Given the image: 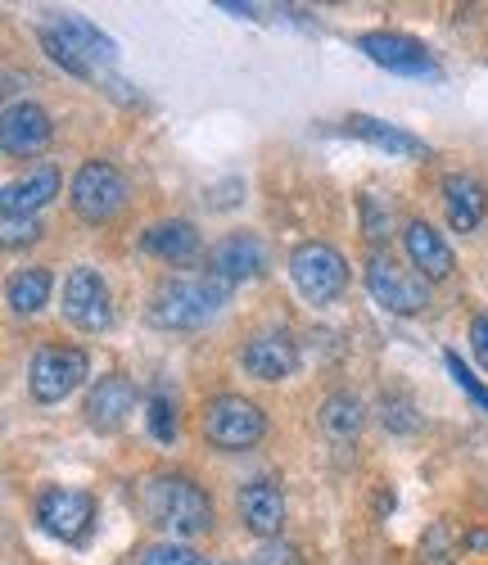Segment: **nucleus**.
<instances>
[{"label":"nucleus","instance_id":"nucleus-1","mask_svg":"<svg viewBox=\"0 0 488 565\" xmlns=\"http://www.w3.org/2000/svg\"><path fill=\"white\" fill-rule=\"evenodd\" d=\"M231 299V286L209 271L200 276H168L150 295V321L159 331H200Z\"/></svg>","mask_w":488,"mask_h":565},{"label":"nucleus","instance_id":"nucleus-2","mask_svg":"<svg viewBox=\"0 0 488 565\" xmlns=\"http://www.w3.org/2000/svg\"><path fill=\"white\" fill-rule=\"evenodd\" d=\"M145 515L172 539H200L213 530V502L190 476H159L145 484Z\"/></svg>","mask_w":488,"mask_h":565},{"label":"nucleus","instance_id":"nucleus-3","mask_svg":"<svg viewBox=\"0 0 488 565\" xmlns=\"http://www.w3.org/2000/svg\"><path fill=\"white\" fill-rule=\"evenodd\" d=\"M41 45H45V55H51L73 77H95V73H100V64H109L114 51H118L114 36H105L100 28H95L91 19H82V14L45 19L41 23Z\"/></svg>","mask_w":488,"mask_h":565},{"label":"nucleus","instance_id":"nucleus-4","mask_svg":"<svg viewBox=\"0 0 488 565\" xmlns=\"http://www.w3.org/2000/svg\"><path fill=\"white\" fill-rule=\"evenodd\" d=\"M127 195H131V191H127V177H123V168L109 163V159L82 163L77 177H73V185H68L73 213H77L82 222H91V226L114 222V217L127 209Z\"/></svg>","mask_w":488,"mask_h":565},{"label":"nucleus","instance_id":"nucleus-5","mask_svg":"<svg viewBox=\"0 0 488 565\" xmlns=\"http://www.w3.org/2000/svg\"><path fill=\"white\" fill-rule=\"evenodd\" d=\"M267 435V416L244 394H218L204 403V439L218 452H244Z\"/></svg>","mask_w":488,"mask_h":565},{"label":"nucleus","instance_id":"nucleus-6","mask_svg":"<svg viewBox=\"0 0 488 565\" xmlns=\"http://www.w3.org/2000/svg\"><path fill=\"white\" fill-rule=\"evenodd\" d=\"M289 280H295L308 303H335L349 290V263L326 241H304L289 254Z\"/></svg>","mask_w":488,"mask_h":565},{"label":"nucleus","instance_id":"nucleus-7","mask_svg":"<svg viewBox=\"0 0 488 565\" xmlns=\"http://www.w3.org/2000/svg\"><path fill=\"white\" fill-rule=\"evenodd\" d=\"M91 375V358L77 344H45L32 353L28 366V390L36 403H64Z\"/></svg>","mask_w":488,"mask_h":565},{"label":"nucleus","instance_id":"nucleus-8","mask_svg":"<svg viewBox=\"0 0 488 565\" xmlns=\"http://www.w3.org/2000/svg\"><path fill=\"white\" fill-rule=\"evenodd\" d=\"M367 290L375 295V303L394 317H416L429 308V280L403 263H394L389 254H371L367 263Z\"/></svg>","mask_w":488,"mask_h":565},{"label":"nucleus","instance_id":"nucleus-9","mask_svg":"<svg viewBox=\"0 0 488 565\" xmlns=\"http://www.w3.org/2000/svg\"><path fill=\"white\" fill-rule=\"evenodd\" d=\"M64 317L86 335H100L114 326V295L109 280L95 267H73L64 280Z\"/></svg>","mask_w":488,"mask_h":565},{"label":"nucleus","instance_id":"nucleus-10","mask_svg":"<svg viewBox=\"0 0 488 565\" xmlns=\"http://www.w3.org/2000/svg\"><path fill=\"white\" fill-rule=\"evenodd\" d=\"M36 525L60 543H86L95 525V498L82 489H64V484L45 489L36 498Z\"/></svg>","mask_w":488,"mask_h":565},{"label":"nucleus","instance_id":"nucleus-11","mask_svg":"<svg viewBox=\"0 0 488 565\" xmlns=\"http://www.w3.org/2000/svg\"><path fill=\"white\" fill-rule=\"evenodd\" d=\"M358 51L371 60V64H380V68H389V73H403V77H438V64H434V55L425 51V41L421 36H407V32H362L358 36Z\"/></svg>","mask_w":488,"mask_h":565},{"label":"nucleus","instance_id":"nucleus-12","mask_svg":"<svg viewBox=\"0 0 488 565\" xmlns=\"http://www.w3.org/2000/svg\"><path fill=\"white\" fill-rule=\"evenodd\" d=\"M209 276L226 280V286H244V280H258L267 271V245L258 241L254 231H231L209 249Z\"/></svg>","mask_w":488,"mask_h":565},{"label":"nucleus","instance_id":"nucleus-13","mask_svg":"<svg viewBox=\"0 0 488 565\" xmlns=\"http://www.w3.org/2000/svg\"><path fill=\"white\" fill-rule=\"evenodd\" d=\"M136 398H140V390H136L131 375H123V371L100 375V381H95V390L86 394V407H82V412H86V426L100 430V435L123 430L127 416L136 412Z\"/></svg>","mask_w":488,"mask_h":565},{"label":"nucleus","instance_id":"nucleus-14","mask_svg":"<svg viewBox=\"0 0 488 565\" xmlns=\"http://www.w3.org/2000/svg\"><path fill=\"white\" fill-rule=\"evenodd\" d=\"M51 136H55L51 114H45L41 105H32V100H19V105L6 109V122H0V150H6L10 159H32V154H41L45 146H51Z\"/></svg>","mask_w":488,"mask_h":565},{"label":"nucleus","instance_id":"nucleus-15","mask_svg":"<svg viewBox=\"0 0 488 565\" xmlns=\"http://www.w3.org/2000/svg\"><path fill=\"white\" fill-rule=\"evenodd\" d=\"M240 366L250 371L254 381H285V375L299 371V344L289 340V331H258L244 340Z\"/></svg>","mask_w":488,"mask_h":565},{"label":"nucleus","instance_id":"nucleus-16","mask_svg":"<svg viewBox=\"0 0 488 565\" xmlns=\"http://www.w3.org/2000/svg\"><path fill=\"white\" fill-rule=\"evenodd\" d=\"M235 507H240V521H244V530H250V534L280 539V530H285V489L272 476H258V480L244 484Z\"/></svg>","mask_w":488,"mask_h":565},{"label":"nucleus","instance_id":"nucleus-17","mask_svg":"<svg viewBox=\"0 0 488 565\" xmlns=\"http://www.w3.org/2000/svg\"><path fill=\"white\" fill-rule=\"evenodd\" d=\"M140 249H145V254H155L159 263L181 267V263H190V258H200L204 241H200V231H194V222L172 217V222H155V226H145Z\"/></svg>","mask_w":488,"mask_h":565},{"label":"nucleus","instance_id":"nucleus-18","mask_svg":"<svg viewBox=\"0 0 488 565\" xmlns=\"http://www.w3.org/2000/svg\"><path fill=\"white\" fill-rule=\"evenodd\" d=\"M403 245H407L412 267H416L425 280H448V276H453V267H457L453 245H448L444 235H438L429 222H407V231H403Z\"/></svg>","mask_w":488,"mask_h":565},{"label":"nucleus","instance_id":"nucleus-19","mask_svg":"<svg viewBox=\"0 0 488 565\" xmlns=\"http://www.w3.org/2000/svg\"><path fill=\"white\" fill-rule=\"evenodd\" d=\"M55 195H60V168H55V163H41V168H32L23 181H10V185H6V195H0V209L14 213V217H36Z\"/></svg>","mask_w":488,"mask_h":565},{"label":"nucleus","instance_id":"nucleus-20","mask_svg":"<svg viewBox=\"0 0 488 565\" xmlns=\"http://www.w3.org/2000/svg\"><path fill=\"white\" fill-rule=\"evenodd\" d=\"M444 209L453 231H475L488 213V185L475 172H453L444 177Z\"/></svg>","mask_w":488,"mask_h":565},{"label":"nucleus","instance_id":"nucleus-21","mask_svg":"<svg viewBox=\"0 0 488 565\" xmlns=\"http://www.w3.org/2000/svg\"><path fill=\"white\" fill-rule=\"evenodd\" d=\"M349 131L362 136L367 146L394 154V159H425V154H429V146H425L421 136H412V131H403V127H394V122H380V118H371V114H353V118H349Z\"/></svg>","mask_w":488,"mask_h":565},{"label":"nucleus","instance_id":"nucleus-22","mask_svg":"<svg viewBox=\"0 0 488 565\" xmlns=\"http://www.w3.org/2000/svg\"><path fill=\"white\" fill-rule=\"evenodd\" d=\"M51 290H55V276L45 271V267H23L10 276V286H6V299L19 317H36L45 303H51Z\"/></svg>","mask_w":488,"mask_h":565},{"label":"nucleus","instance_id":"nucleus-23","mask_svg":"<svg viewBox=\"0 0 488 565\" xmlns=\"http://www.w3.org/2000/svg\"><path fill=\"white\" fill-rule=\"evenodd\" d=\"M317 420H321V430H326L335 444H353L358 430H362V403H358L349 390H335V394L321 403Z\"/></svg>","mask_w":488,"mask_h":565},{"label":"nucleus","instance_id":"nucleus-24","mask_svg":"<svg viewBox=\"0 0 488 565\" xmlns=\"http://www.w3.org/2000/svg\"><path fill=\"white\" fill-rule=\"evenodd\" d=\"M145 420H150V435L159 444H172L177 439V403L163 390H155L150 403H145Z\"/></svg>","mask_w":488,"mask_h":565},{"label":"nucleus","instance_id":"nucleus-25","mask_svg":"<svg viewBox=\"0 0 488 565\" xmlns=\"http://www.w3.org/2000/svg\"><path fill=\"white\" fill-rule=\"evenodd\" d=\"M140 565H209V561L185 543H155L140 552Z\"/></svg>","mask_w":488,"mask_h":565},{"label":"nucleus","instance_id":"nucleus-26","mask_svg":"<svg viewBox=\"0 0 488 565\" xmlns=\"http://www.w3.org/2000/svg\"><path fill=\"white\" fill-rule=\"evenodd\" d=\"M444 362H448V375H453V381L462 385V394H466V398H470V403H475V407L488 416V390L479 385V375H475V371H470V366H466L457 353H444Z\"/></svg>","mask_w":488,"mask_h":565},{"label":"nucleus","instance_id":"nucleus-27","mask_svg":"<svg viewBox=\"0 0 488 565\" xmlns=\"http://www.w3.org/2000/svg\"><path fill=\"white\" fill-rule=\"evenodd\" d=\"M41 235V217H14V213H6V222H0V245L6 249H23V245H32Z\"/></svg>","mask_w":488,"mask_h":565},{"label":"nucleus","instance_id":"nucleus-28","mask_svg":"<svg viewBox=\"0 0 488 565\" xmlns=\"http://www.w3.org/2000/svg\"><path fill=\"white\" fill-rule=\"evenodd\" d=\"M384 426H389V430H399V435H412V430L421 426V416H416L412 398H403V394L389 398V394H384Z\"/></svg>","mask_w":488,"mask_h":565},{"label":"nucleus","instance_id":"nucleus-29","mask_svg":"<svg viewBox=\"0 0 488 565\" xmlns=\"http://www.w3.org/2000/svg\"><path fill=\"white\" fill-rule=\"evenodd\" d=\"M362 222H367V241H389V226H394V213H389V209H380V200L367 191L362 195Z\"/></svg>","mask_w":488,"mask_h":565},{"label":"nucleus","instance_id":"nucleus-30","mask_svg":"<svg viewBox=\"0 0 488 565\" xmlns=\"http://www.w3.org/2000/svg\"><path fill=\"white\" fill-rule=\"evenodd\" d=\"M470 349H475V358H479L484 371H488V317H475V321H470Z\"/></svg>","mask_w":488,"mask_h":565},{"label":"nucleus","instance_id":"nucleus-31","mask_svg":"<svg viewBox=\"0 0 488 565\" xmlns=\"http://www.w3.org/2000/svg\"><path fill=\"white\" fill-rule=\"evenodd\" d=\"M466 547H488V534H479V530H475V534L466 539Z\"/></svg>","mask_w":488,"mask_h":565},{"label":"nucleus","instance_id":"nucleus-32","mask_svg":"<svg viewBox=\"0 0 488 565\" xmlns=\"http://www.w3.org/2000/svg\"><path fill=\"white\" fill-rule=\"evenodd\" d=\"M235 565H254V556H250V561H235Z\"/></svg>","mask_w":488,"mask_h":565}]
</instances>
